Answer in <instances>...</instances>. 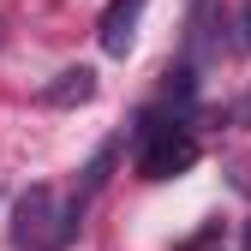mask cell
<instances>
[{
  "mask_svg": "<svg viewBox=\"0 0 251 251\" xmlns=\"http://www.w3.org/2000/svg\"><path fill=\"white\" fill-rule=\"evenodd\" d=\"M90 96H96V72H90V66H66V72H54L42 84V102L48 108H78Z\"/></svg>",
  "mask_w": 251,
  "mask_h": 251,
  "instance_id": "277c9868",
  "label": "cell"
},
{
  "mask_svg": "<svg viewBox=\"0 0 251 251\" xmlns=\"http://www.w3.org/2000/svg\"><path fill=\"white\" fill-rule=\"evenodd\" d=\"M108 168H114V144H102L96 155H90V168H84V192H78V209H84V198H90V192H102Z\"/></svg>",
  "mask_w": 251,
  "mask_h": 251,
  "instance_id": "5b68a950",
  "label": "cell"
},
{
  "mask_svg": "<svg viewBox=\"0 0 251 251\" xmlns=\"http://www.w3.org/2000/svg\"><path fill=\"white\" fill-rule=\"evenodd\" d=\"M144 6H150V0H114V6L102 12V48H108V54H126V48H132Z\"/></svg>",
  "mask_w": 251,
  "mask_h": 251,
  "instance_id": "3957f363",
  "label": "cell"
},
{
  "mask_svg": "<svg viewBox=\"0 0 251 251\" xmlns=\"http://www.w3.org/2000/svg\"><path fill=\"white\" fill-rule=\"evenodd\" d=\"M179 251H222V227H203L192 245H179Z\"/></svg>",
  "mask_w": 251,
  "mask_h": 251,
  "instance_id": "8992f818",
  "label": "cell"
},
{
  "mask_svg": "<svg viewBox=\"0 0 251 251\" xmlns=\"http://www.w3.org/2000/svg\"><path fill=\"white\" fill-rule=\"evenodd\" d=\"M245 245H251V227H245Z\"/></svg>",
  "mask_w": 251,
  "mask_h": 251,
  "instance_id": "52a82bcc",
  "label": "cell"
},
{
  "mask_svg": "<svg viewBox=\"0 0 251 251\" xmlns=\"http://www.w3.org/2000/svg\"><path fill=\"white\" fill-rule=\"evenodd\" d=\"M72 227H78V209H60L54 185H30L12 209V239L24 251H60L72 239Z\"/></svg>",
  "mask_w": 251,
  "mask_h": 251,
  "instance_id": "6da1fadb",
  "label": "cell"
},
{
  "mask_svg": "<svg viewBox=\"0 0 251 251\" xmlns=\"http://www.w3.org/2000/svg\"><path fill=\"white\" fill-rule=\"evenodd\" d=\"M198 162V138L179 120H144V150H138V174L144 179H174Z\"/></svg>",
  "mask_w": 251,
  "mask_h": 251,
  "instance_id": "7a4b0ae2",
  "label": "cell"
}]
</instances>
